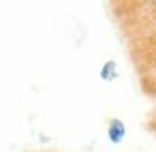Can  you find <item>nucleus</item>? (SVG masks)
Instances as JSON below:
<instances>
[{
    "label": "nucleus",
    "instance_id": "3",
    "mask_svg": "<svg viewBox=\"0 0 156 152\" xmlns=\"http://www.w3.org/2000/svg\"><path fill=\"white\" fill-rule=\"evenodd\" d=\"M145 58H147V60L154 64V69H156V41H154V43L147 47V52H145Z\"/></svg>",
    "mask_w": 156,
    "mask_h": 152
},
{
    "label": "nucleus",
    "instance_id": "1",
    "mask_svg": "<svg viewBox=\"0 0 156 152\" xmlns=\"http://www.w3.org/2000/svg\"><path fill=\"white\" fill-rule=\"evenodd\" d=\"M124 135H126L124 122L118 120V118H113V120L109 122V126H107V137H109V141H111V143H120V141L124 139Z\"/></svg>",
    "mask_w": 156,
    "mask_h": 152
},
{
    "label": "nucleus",
    "instance_id": "2",
    "mask_svg": "<svg viewBox=\"0 0 156 152\" xmlns=\"http://www.w3.org/2000/svg\"><path fill=\"white\" fill-rule=\"evenodd\" d=\"M115 77H118L115 62H113V60H107V62L103 64V69H101V79H105V81H111V79H115Z\"/></svg>",
    "mask_w": 156,
    "mask_h": 152
}]
</instances>
